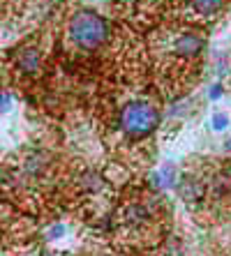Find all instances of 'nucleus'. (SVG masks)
<instances>
[{"instance_id":"9","label":"nucleus","mask_w":231,"mask_h":256,"mask_svg":"<svg viewBox=\"0 0 231 256\" xmlns=\"http://www.w3.org/2000/svg\"><path fill=\"white\" fill-rule=\"evenodd\" d=\"M210 97H213V100H217V97H219V86H215V88H213V92H210Z\"/></svg>"},{"instance_id":"4","label":"nucleus","mask_w":231,"mask_h":256,"mask_svg":"<svg viewBox=\"0 0 231 256\" xmlns=\"http://www.w3.org/2000/svg\"><path fill=\"white\" fill-rule=\"evenodd\" d=\"M37 65H40V54H37L35 48H24L21 56H19V67L28 74L37 72Z\"/></svg>"},{"instance_id":"2","label":"nucleus","mask_w":231,"mask_h":256,"mask_svg":"<svg viewBox=\"0 0 231 256\" xmlns=\"http://www.w3.org/2000/svg\"><path fill=\"white\" fill-rule=\"evenodd\" d=\"M157 125H160V114L150 106L148 102H132V104L125 106L123 116H120V127L130 136L150 134Z\"/></svg>"},{"instance_id":"8","label":"nucleus","mask_w":231,"mask_h":256,"mask_svg":"<svg viewBox=\"0 0 231 256\" xmlns=\"http://www.w3.org/2000/svg\"><path fill=\"white\" fill-rule=\"evenodd\" d=\"M58 236H63V226L51 228V233H49V238H58Z\"/></svg>"},{"instance_id":"7","label":"nucleus","mask_w":231,"mask_h":256,"mask_svg":"<svg viewBox=\"0 0 231 256\" xmlns=\"http://www.w3.org/2000/svg\"><path fill=\"white\" fill-rule=\"evenodd\" d=\"M213 125H215V130H224V127H226V118H224V116H219V114H215L213 116Z\"/></svg>"},{"instance_id":"10","label":"nucleus","mask_w":231,"mask_h":256,"mask_svg":"<svg viewBox=\"0 0 231 256\" xmlns=\"http://www.w3.org/2000/svg\"><path fill=\"white\" fill-rule=\"evenodd\" d=\"M226 148H231V138H229V143H226Z\"/></svg>"},{"instance_id":"1","label":"nucleus","mask_w":231,"mask_h":256,"mask_svg":"<svg viewBox=\"0 0 231 256\" xmlns=\"http://www.w3.org/2000/svg\"><path fill=\"white\" fill-rule=\"evenodd\" d=\"M70 35L77 46L95 48V46H100V44L104 42V37H107V24H104V18H100L97 14L81 12L72 18Z\"/></svg>"},{"instance_id":"6","label":"nucleus","mask_w":231,"mask_h":256,"mask_svg":"<svg viewBox=\"0 0 231 256\" xmlns=\"http://www.w3.org/2000/svg\"><path fill=\"white\" fill-rule=\"evenodd\" d=\"M180 194H183V198H190V201H194V198L201 196V187L196 185L192 178H185L183 180V187H180Z\"/></svg>"},{"instance_id":"5","label":"nucleus","mask_w":231,"mask_h":256,"mask_svg":"<svg viewBox=\"0 0 231 256\" xmlns=\"http://www.w3.org/2000/svg\"><path fill=\"white\" fill-rule=\"evenodd\" d=\"M192 5L199 14H213L222 7V0H192Z\"/></svg>"},{"instance_id":"3","label":"nucleus","mask_w":231,"mask_h":256,"mask_svg":"<svg viewBox=\"0 0 231 256\" xmlns=\"http://www.w3.org/2000/svg\"><path fill=\"white\" fill-rule=\"evenodd\" d=\"M201 46H203L201 37L190 35V32L176 37V44H173V48H176L178 56H196L199 51H201Z\"/></svg>"}]
</instances>
